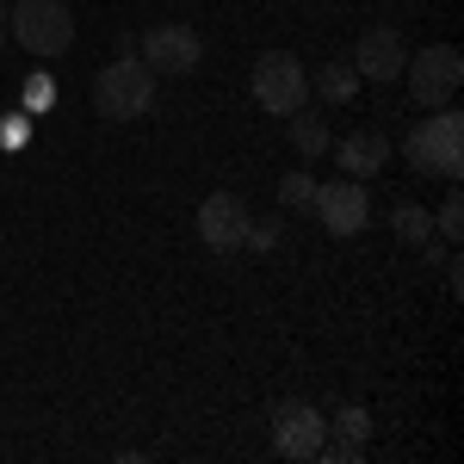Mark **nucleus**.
<instances>
[{
  "mask_svg": "<svg viewBox=\"0 0 464 464\" xmlns=\"http://www.w3.org/2000/svg\"><path fill=\"white\" fill-rule=\"evenodd\" d=\"M353 87H359L353 63H328V69L316 74V93L328 100V106H341V100H353Z\"/></svg>",
  "mask_w": 464,
  "mask_h": 464,
  "instance_id": "4468645a",
  "label": "nucleus"
},
{
  "mask_svg": "<svg viewBox=\"0 0 464 464\" xmlns=\"http://www.w3.org/2000/svg\"><path fill=\"white\" fill-rule=\"evenodd\" d=\"M402 81H409V100H415L421 111L452 106V93L464 87V56H459V44H428V50H409Z\"/></svg>",
  "mask_w": 464,
  "mask_h": 464,
  "instance_id": "20e7f679",
  "label": "nucleus"
},
{
  "mask_svg": "<svg viewBox=\"0 0 464 464\" xmlns=\"http://www.w3.org/2000/svg\"><path fill=\"white\" fill-rule=\"evenodd\" d=\"M291 149L304 155V161H322L328 155V124H322V111H291Z\"/></svg>",
  "mask_w": 464,
  "mask_h": 464,
  "instance_id": "f8f14e48",
  "label": "nucleus"
},
{
  "mask_svg": "<svg viewBox=\"0 0 464 464\" xmlns=\"http://www.w3.org/2000/svg\"><path fill=\"white\" fill-rule=\"evenodd\" d=\"M155 106V69L143 56H111L106 69L93 74V111L111 124H130Z\"/></svg>",
  "mask_w": 464,
  "mask_h": 464,
  "instance_id": "f03ea898",
  "label": "nucleus"
},
{
  "mask_svg": "<svg viewBox=\"0 0 464 464\" xmlns=\"http://www.w3.org/2000/svg\"><path fill=\"white\" fill-rule=\"evenodd\" d=\"M242 229H248V205L236 198V192H211L205 205H198V242L217 254L242 248Z\"/></svg>",
  "mask_w": 464,
  "mask_h": 464,
  "instance_id": "9d476101",
  "label": "nucleus"
},
{
  "mask_svg": "<svg viewBox=\"0 0 464 464\" xmlns=\"http://www.w3.org/2000/svg\"><path fill=\"white\" fill-rule=\"evenodd\" d=\"M279 198H285L291 211H310V198H316V179H310L304 168H297V174H285V186H279Z\"/></svg>",
  "mask_w": 464,
  "mask_h": 464,
  "instance_id": "f3484780",
  "label": "nucleus"
},
{
  "mask_svg": "<svg viewBox=\"0 0 464 464\" xmlns=\"http://www.w3.org/2000/svg\"><path fill=\"white\" fill-rule=\"evenodd\" d=\"M322 440H328V421L310 402H279L273 409V446L285 459H322Z\"/></svg>",
  "mask_w": 464,
  "mask_h": 464,
  "instance_id": "1a4fd4ad",
  "label": "nucleus"
},
{
  "mask_svg": "<svg viewBox=\"0 0 464 464\" xmlns=\"http://www.w3.org/2000/svg\"><path fill=\"white\" fill-rule=\"evenodd\" d=\"M322 452H328V464H359V446H328L322 440Z\"/></svg>",
  "mask_w": 464,
  "mask_h": 464,
  "instance_id": "6ab92c4d",
  "label": "nucleus"
},
{
  "mask_svg": "<svg viewBox=\"0 0 464 464\" xmlns=\"http://www.w3.org/2000/svg\"><path fill=\"white\" fill-rule=\"evenodd\" d=\"M334 161L347 168V179H378L384 161H391V137L384 130H353V137L334 143Z\"/></svg>",
  "mask_w": 464,
  "mask_h": 464,
  "instance_id": "9b49d317",
  "label": "nucleus"
},
{
  "mask_svg": "<svg viewBox=\"0 0 464 464\" xmlns=\"http://www.w3.org/2000/svg\"><path fill=\"white\" fill-rule=\"evenodd\" d=\"M6 32L25 56H63L74 44L69 0H6Z\"/></svg>",
  "mask_w": 464,
  "mask_h": 464,
  "instance_id": "7ed1b4c3",
  "label": "nucleus"
},
{
  "mask_svg": "<svg viewBox=\"0 0 464 464\" xmlns=\"http://www.w3.org/2000/svg\"><path fill=\"white\" fill-rule=\"evenodd\" d=\"M137 56H143L155 74H192L205 63V37L192 32V25H179V19H168V25H149L143 32Z\"/></svg>",
  "mask_w": 464,
  "mask_h": 464,
  "instance_id": "423d86ee",
  "label": "nucleus"
},
{
  "mask_svg": "<svg viewBox=\"0 0 464 464\" xmlns=\"http://www.w3.org/2000/svg\"><path fill=\"white\" fill-rule=\"evenodd\" d=\"M391 229L409 242V248H428V236H433V217L421 211V205H396L391 211Z\"/></svg>",
  "mask_w": 464,
  "mask_h": 464,
  "instance_id": "ddd939ff",
  "label": "nucleus"
},
{
  "mask_svg": "<svg viewBox=\"0 0 464 464\" xmlns=\"http://www.w3.org/2000/svg\"><path fill=\"white\" fill-rule=\"evenodd\" d=\"M242 248H260V254L279 248V223H254V217H248V229H242Z\"/></svg>",
  "mask_w": 464,
  "mask_h": 464,
  "instance_id": "a211bd4d",
  "label": "nucleus"
},
{
  "mask_svg": "<svg viewBox=\"0 0 464 464\" xmlns=\"http://www.w3.org/2000/svg\"><path fill=\"white\" fill-rule=\"evenodd\" d=\"M402 155H409V168H415V174L459 179L464 174V111L433 106V118H421V124L402 137Z\"/></svg>",
  "mask_w": 464,
  "mask_h": 464,
  "instance_id": "f257e3e1",
  "label": "nucleus"
},
{
  "mask_svg": "<svg viewBox=\"0 0 464 464\" xmlns=\"http://www.w3.org/2000/svg\"><path fill=\"white\" fill-rule=\"evenodd\" d=\"M310 211L322 217V229L328 236H359L365 229V217H372V205H365V179H328V186H316V198H310Z\"/></svg>",
  "mask_w": 464,
  "mask_h": 464,
  "instance_id": "0eeeda50",
  "label": "nucleus"
},
{
  "mask_svg": "<svg viewBox=\"0 0 464 464\" xmlns=\"http://www.w3.org/2000/svg\"><path fill=\"white\" fill-rule=\"evenodd\" d=\"M0 32H6V0H0Z\"/></svg>",
  "mask_w": 464,
  "mask_h": 464,
  "instance_id": "aec40b11",
  "label": "nucleus"
},
{
  "mask_svg": "<svg viewBox=\"0 0 464 464\" xmlns=\"http://www.w3.org/2000/svg\"><path fill=\"white\" fill-rule=\"evenodd\" d=\"M334 433H341V446H365V433H372V415H365L359 402H347V409L334 415Z\"/></svg>",
  "mask_w": 464,
  "mask_h": 464,
  "instance_id": "dca6fc26",
  "label": "nucleus"
},
{
  "mask_svg": "<svg viewBox=\"0 0 464 464\" xmlns=\"http://www.w3.org/2000/svg\"><path fill=\"white\" fill-rule=\"evenodd\" d=\"M402 63H409V44H402V32H396V25H372V32H359V44H353V74L378 81V87H391V81H402Z\"/></svg>",
  "mask_w": 464,
  "mask_h": 464,
  "instance_id": "6e6552de",
  "label": "nucleus"
},
{
  "mask_svg": "<svg viewBox=\"0 0 464 464\" xmlns=\"http://www.w3.org/2000/svg\"><path fill=\"white\" fill-rule=\"evenodd\" d=\"M433 229H440L446 242H459V236H464V198H459V179H452V192H446V205L433 211Z\"/></svg>",
  "mask_w": 464,
  "mask_h": 464,
  "instance_id": "2eb2a0df",
  "label": "nucleus"
},
{
  "mask_svg": "<svg viewBox=\"0 0 464 464\" xmlns=\"http://www.w3.org/2000/svg\"><path fill=\"white\" fill-rule=\"evenodd\" d=\"M254 100H260V111H273V118H291L297 106H310V69L291 50H266L254 63Z\"/></svg>",
  "mask_w": 464,
  "mask_h": 464,
  "instance_id": "39448f33",
  "label": "nucleus"
}]
</instances>
